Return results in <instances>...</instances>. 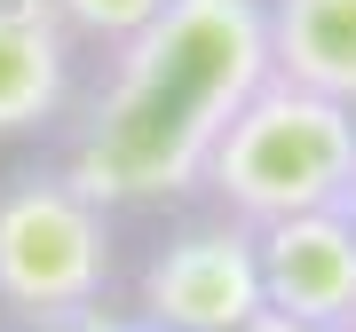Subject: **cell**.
<instances>
[{"instance_id":"obj_10","label":"cell","mask_w":356,"mask_h":332,"mask_svg":"<svg viewBox=\"0 0 356 332\" xmlns=\"http://www.w3.org/2000/svg\"><path fill=\"white\" fill-rule=\"evenodd\" d=\"M238 332H325V324H301V317H285V308H261V317L238 324Z\"/></svg>"},{"instance_id":"obj_6","label":"cell","mask_w":356,"mask_h":332,"mask_svg":"<svg viewBox=\"0 0 356 332\" xmlns=\"http://www.w3.org/2000/svg\"><path fill=\"white\" fill-rule=\"evenodd\" d=\"M72 24L56 0H0V142L40 135L72 103Z\"/></svg>"},{"instance_id":"obj_4","label":"cell","mask_w":356,"mask_h":332,"mask_svg":"<svg viewBox=\"0 0 356 332\" xmlns=\"http://www.w3.org/2000/svg\"><path fill=\"white\" fill-rule=\"evenodd\" d=\"M261 308H269V293H261V238H254V222H238V214L214 206L206 222H182V230H166L143 254L127 317L166 324V332H238Z\"/></svg>"},{"instance_id":"obj_3","label":"cell","mask_w":356,"mask_h":332,"mask_svg":"<svg viewBox=\"0 0 356 332\" xmlns=\"http://www.w3.org/2000/svg\"><path fill=\"white\" fill-rule=\"evenodd\" d=\"M111 285V206L88 198L64 166L16 174L0 190V308L24 324H56L103 308Z\"/></svg>"},{"instance_id":"obj_11","label":"cell","mask_w":356,"mask_h":332,"mask_svg":"<svg viewBox=\"0 0 356 332\" xmlns=\"http://www.w3.org/2000/svg\"><path fill=\"white\" fill-rule=\"evenodd\" d=\"M341 206H348V222H356V182H348V198H341Z\"/></svg>"},{"instance_id":"obj_9","label":"cell","mask_w":356,"mask_h":332,"mask_svg":"<svg viewBox=\"0 0 356 332\" xmlns=\"http://www.w3.org/2000/svg\"><path fill=\"white\" fill-rule=\"evenodd\" d=\"M135 317H119V308H79V317H56V324H32V332H127Z\"/></svg>"},{"instance_id":"obj_7","label":"cell","mask_w":356,"mask_h":332,"mask_svg":"<svg viewBox=\"0 0 356 332\" xmlns=\"http://www.w3.org/2000/svg\"><path fill=\"white\" fill-rule=\"evenodd\" d=\"M269 72L356 111V0H261Z\"/></svg>"},{"instance_id":"obj_2","label":"cell","mask_w":356,"mask_h":332,"mask_svg":"<svg viewBox=\"0 0 356 332\" xmlns=\"http://www.w3.org/2000/svg\"><path fill=\"white\" fill-rule=\"evenodd\" d=\"M348 182H356V111L269 72L238 103V119L222 127V142L206 151L198 190L222 214H238V222L261 230V222H285V214L341 206Z\"/></svg>"},{"instance_id":"obj_13","label":"cell","mask_w":356,"mask_h":332,"mask_svg":"<svg viewBox=\"0 0 356 332\" xmlns=\"http://www.w3.org/2000/svg\"><path fill=\"white\" fill-rule=\"evenodd\" d=\"M348 332H356V324H348Z\"/></svg>"},{"instance_id":"obj_8","label":"cell","mask_w":356,"mask_h":332,"mask_svg":"<svg viewBox=\"0 0 356 332\" xmlns=\"http://www.w3.org/2000/svg\"><path fill=\"white\" fill-rule=\"evenodd\" d=\"M159 8H166V0H56V16L72 24V40H88V48H103V56L127 48Z\"/></svg>"},{"instance_id":"obj_1","label":"cell","mask_w":356,"mask_h":332,"mask_svg":"<svg viewBox=\"0 0 356 332\" xmlns=\"http://www.w3.org/2000/svg\"><path fill=\"white\" fill-rule=\"evenodd\" d=\"M261 79H269L261 0H166L127 48H111V72L72 127L64 174L103 206H159L198 190L206 151Z\"/></svg>"},{"instance_id":"obj_12","label":"cell","mask_w":356,"mask_h":332,"mask_svg":"<svg viewBox=\"0 0 356 332\" xmlns=\"http://www.w3.org/2000/svg\"><path fill=\"white\" fill-rule=\"evenodd\" d=\"M127 332H166V324H143V317H135V324H127Z\"/></svg>"},{"instance_id":"obj_5","label":"cell","mask_w":356,"mask_h":332,"mask_svg":"<svg viewBox=\"0 0 356 332\" xmlns=\"http://www.w3.org/2000/svg\"><path fill=\"white\" fill-rule=\"evenodd\" d=\"M261 293L269 308L325 332L356 324V222L348 206H317V214H285L261 222Z\"/></svg>"}]
</instances>
